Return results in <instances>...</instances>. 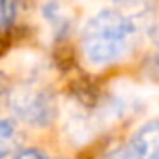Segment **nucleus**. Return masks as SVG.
Instances as JSON below:
<instances>
[{"label": "nucleus", "instance_id": "obj_3", "mask_svg": "<svg viewBox=\"0 0 159 159\" xmlns=\"http://www.w3.org/2000/svg\"><path fill=\"white\" fill-rule=\"evenodd\" d=\"M137 155V159H157L159 150V127L157 122H148L140 131L133 137L129 144Z\"/></svg>", "mask_w": 159, "mask_h": 159}, {"label": "nucleus", "instance_id": "obj_8", "mask_svg": "<svg viewBox=\"0 0 159 159\" xmlns=\"http://www.w3.org/2000/svg\"><path fill=\"white\" fill-rule=\"evenodd\" d=\"M10 43H11V41H10V36L0 30V56H2V54L10 49Z\"/></svg>", "mask_w": 159, "mask_h": 159}, {"label": "nucleus", "instance_id": "obj_7", "mask_svg": "<svg viewBox=\"0 0 159 159\" xmlns=\"http://www.w3.org/2000/svg\"><path fill=\"white\" fill-rule=\"evenodd\" d=\"M13 159H49V157L39 150H25V152H19Z\"/></svg>", "mask_w": 159, "mask_h": 159}, {"label": "nucleus", "instance_id": "obj_5", "mask_svg": "<svg viewBox=\"0 0 159 159\" xmlns=\"http://www.w3.org/2000/svg\"><path fill=\"white\" fill-rule=\"evenodd\" d=\"M17 17V0H0V30L10 26Z\"/></svg>", "mask_w": 159, "mask_h": 159}, {"label": "nucleus", "instance_id": "obj_4", "mask_svg": "<svg viewBox=\"0 0 159 159\" xmlns=\"http://www.w3.org/2000/svg\"><path fill=\"white\" fill-rule=\"evenodd\" d=\"M15 142V125L8 120L0 122V159L6 157Z\"/></svg>", "mask_w": 159, "mask_h": 159}, {"label": "nucleus", "instance_id": "obj_2", "mask_svg": "<svg viewBox=\"0 0 159 159\" xmlns=\"http://www.w3.org/2000/svg\"><path fill=\"white\" fill-rule=\"evenodd\" d=\"M13 105H15V111L32 124L47 122L54 112L51 98L45 92H36V90L17 94L13 99Z\"/></svg>", "mask_w": 159, "mask_h": 159}, {"label": "nucleus", "instance_id": "obj_6", "mask_svg": "<svg viewBox=\"0 0 159 159\" xmlns=\"http://www.w3.org/2000/svg\"><path fill=\"white\" fill-rule=\"evenodd\" d=\"M107 159H137V155H135V152H133L131 146H125V148H120L118 152L111 153Z\"/></svg>", "mask_w": 159, "mask_h": 159}, {"label": "nucleus", "instance_id": "obj_1", "mask_svg": "<svg viewBox=\"0 0 159 159\" xmlns=\"http://www.w3.org/2000/svg\"><path fill=\"white\" fill-rule=\"evenodd\" d=\"M135 34V25L129 17L116 10L96 13L83 30V52L88 62L107 66L122 58Z\"/></svg>", "mask_w": 159, "mask_h": 159}]
</instances>
